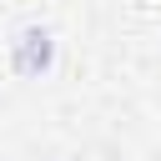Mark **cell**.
Segmentation results:
<instances>
[{
  "label": "cell",
  "mask_w": 161,
  "mask_h": 161,
  "mask_svg": "<svg viewBox=\"0 0 161 161\" xmlns=\"http://www.w3.org/2000/svg\"><path fill=\"white\" fill-rule=\"evenodd\" d=\"M50 60H55V40H50V30L25 25V30L15 35V70H20V75H40V70H50Z\"/></svg>",
  "instance_id": "obj_1"
}]
</instances>
